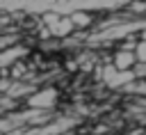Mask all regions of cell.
<instances>
[{
	"instance_id": "1",
	"label": "cell",
	"mask_w": 146,
	"mask_h": 135,
	"mask_svg": "<svg viewBox=\"0 0 146 135\" xmlns=\"http://www.w3.org/2000/svg\"><path fill=\"white\" fill-rule=\"evenodd\" d=\"M57 103V92L55 89H39V92H34L32 96H27V105L32 108V110H48V108H52Z\"/></svg>"
},
{
	"instance_id": "2",
	"label": "cell",
	"mask_w": 146,
	"mask_h": 135,
	"mask_svg": "<svg viewBox=\"0 0 146 135\" xmlns=\"http://www.w3.org/2000/svg\"><path fill=\"white\" fill-rule=\"evenodd\" d=\"M135 64H137L135 50H130V48H116V50H114V55H112V66H114L116 71H130Z\"/></svg>"
},
{
	"instance_id": "3",
	"label": "cell",
	"mask_w": 146,
	"mask_h": 135,
	"mask_svg": "<svg viewBox=\"0 0 146 135\" xmlns=\"http://www.w3.org/2000/svg\"><path fill=\"white\" fill-rule=\"evenodd\" d=\"M50 32H52V39H71L78 30H75L73 21H71L68 16H62V18L50 27Z\"/></svg>"
},
{
	"instance_id": "4",
	"label": "cell",
	"mask_w": 146,
	"mask_h": 135,
	"mask_svg": "<svg viewBox=\"0 0 146 135\" xmlns=\"http://www.w3.org/2000/svg\"><path fill=\"white\" fill-rule=\"evenodd\" d=\"M68 18L73 21L75 30H89L94 25V21H96V16L91 11H87V9H75V11L68 14Z\"/></svg>"
},
{
	"instance_id": "5",
	"label": "cell",
	"mask_w": 146,
	"mask_h": 135,
	"mask_svg": "<svg viewBox=\"0 0 146 135\" xmlns=\"http://www.w3.org/2000/svg\"><path fill=\"white\" fill-rule=\"evenodd\" d=\"M125 9H128L132 16H144V14H146V0H135V2H130Z\"/></svg>"
},
{
	"instance_id": "6",
	"label": "cell",
	"mask_w": 146,
	"mask_h": 135,
	"mask_svg": "<svg viewBox=\"0 0 146 135\" xmlns=\"http://www.w3.org/2000/svg\"><path fill=\"white\" fill-rule=\"evenodd\" d=\"M135 57H137V64H146V41H137L135 46Z\"/></svg>"
},
{
	"instance_id": "7",
	"label": "cell",
	"mask_w": 146,
	"mask_h": 135,
	"mask_svg": "<svg viewBox=\"0 0 146 135\" xmlns=\"http://www.w3.org/2000/svg\"><path fill=\"white\" fill-rule=\"evenodd\" d=\"M23 73H25V64H23V62H14V64H11V76H14V78H21Z\"/></svg>"
},
{
	"instance_id": "8",
	"label": "cell",
	"mask_w": 146,
	"mask_h": 135,
	"mask_svg": "<svg viewBox=\"0 0 146 135\" xmlns=\"http://www.w3.org/2000/svg\"><path fill=\"white\" fill-rule=\"evenodd\" d=\"M139 39H141V41H146V25L139 30Z\"/></svg>"
}]
</instances>
